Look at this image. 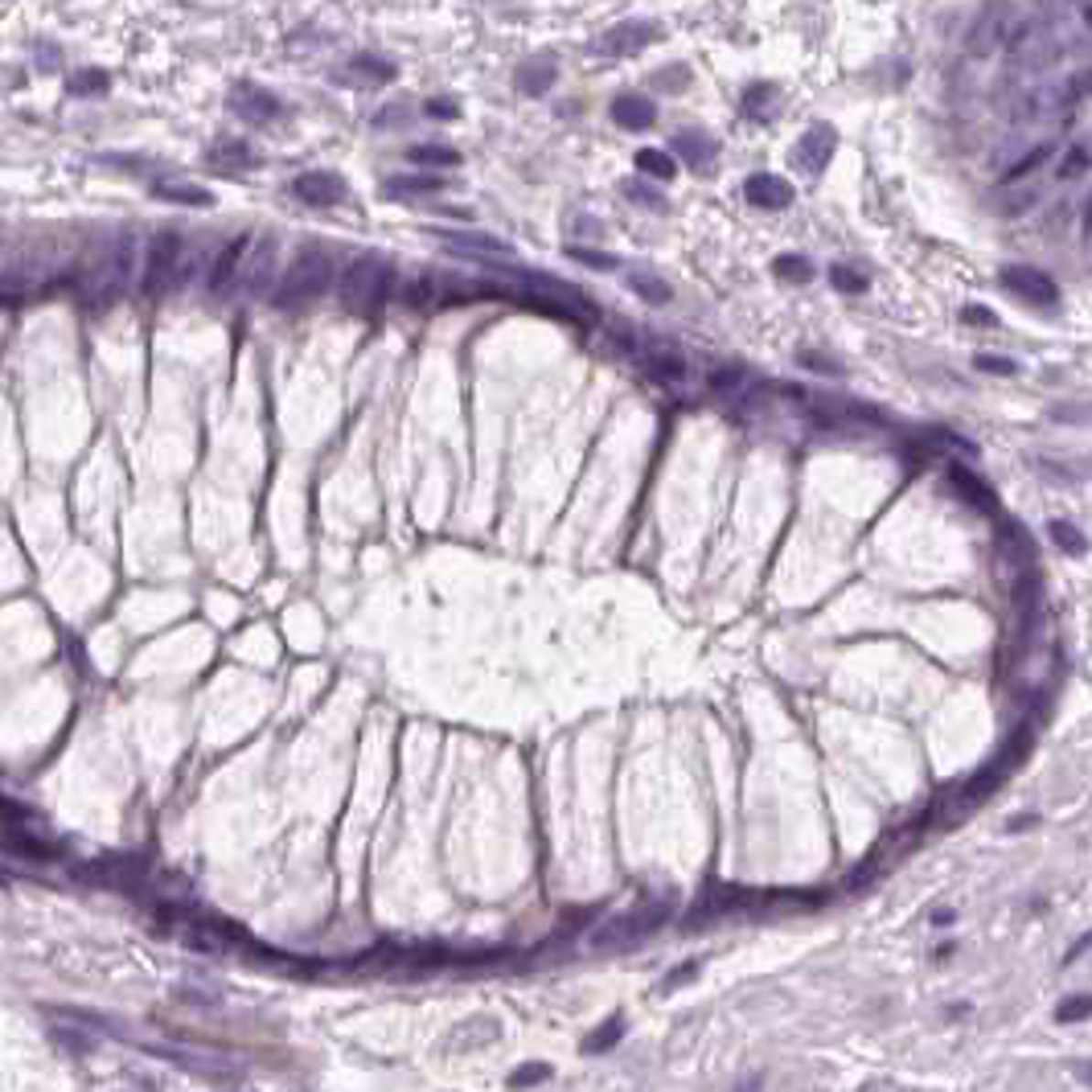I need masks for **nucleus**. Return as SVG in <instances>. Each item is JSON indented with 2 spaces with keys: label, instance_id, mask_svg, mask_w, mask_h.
<instances>
[{
  "label": "nucleus",
  "instance_id": "nucleus-1",
  "mask_svg": "<svg viewBox=\"0 0 1092 1092\" xmlns=\"http://www.w3.org/2000/svg\"><path fill=\"white\" fill-rule=\"evenodd\" d=\"M329 276H333V264H329L325 251H317V247L300 251V255L292 259V267H287V276L279 279L276 304L279 308H296V304L317 300V296L329 287Z\"/></svg>",
  "mask_w": 1092,
  "mask_h": 1092
},
{
  "label": "nucleus",
  "instance_id": "nucleus-2",
  "mask_svg": "<svg viewBox=\"0 0 1092 1092\" xmlns=\"http://www.w3.org/2000/svg\"><path fill=\"white\" fill-rule=\"evenodd\" d=\"M386 284H391V264H386L383 255H374V251H366V255L350 259V267L341 272V287H337V296H341L350 308L370 312V308H378Z\"/></svg>",
  "mask_w": 1092,
  "mask_h": 1092
},
{
  "label": "nucleus",
  "instance_id": "nucleus-3",
  "mask_svg": "<svg viewBox=\"0 0 1092 1092\" xmlns=\"http://www.w3.org/2000/svg\"><path fill=\"white\" fill-rule=\"evenodd\" d=\"M665 920H670V903H654V908L612 916L604 928H596V933H591V949H629V945L645 941L649 933H657Z\"/></svg>",
  "mask_w": 1092,
  "mask_h": 1092
},
{
  "label": "nucleus",
  "instance_id": "nucleus-4",
  "mask_svg": "<svg viewBox=\"0 0 1092 1092\" xmlns=\"http://www.w3.org/2000/svg\"><path fill=\"white\" fill-rule=\"evenodd\" d=\"M144 875V859L140 854H103V859H91L74 867V879L91 887H115V892H132V883H140Z\"/></svg>",
  "mask_w": 1092,
  "mask_h": 1092
},
{
  "label": "nucleus",
  "instance_id": "nucleus-5",
  "mask_svg": "<svg viewBox=\"0 0 1092 1092\" xmlns=\"http://www.w3.org/2000/svg\"><path fill=\"white\" fill-rule=\"evenodd\" d=\"M54 276H58L54 259H46L41 251H25V255L8 259L5 272H0V296H5V300H16V296L41 292Z\"/></svg>",
  "mask_w": 1092,
  "mask_h": 1092
},
{
  "label": "nucleus",
  "instance_id": "nucleus-6",
  "mask_svg": "<svg viewBox=\"0 0 1092 1092\" xmlns=\"http://www.w3.org/2000/svg\"><path fill=\"white\" fill-rule=\"evenodd\" d=\"M177 264H181V239L173 231L152 234L148 255H144V296H160L168 284H177Z\"/></svg>",
  "mask_w": 1092,
  "mask_h": 1092
},
{
  "label": "nucleus",
  "instance_id": "nucleus-7",
  "mask_svg": "<svg viewBox=\"0 0 1092 1092\" xmlns=\"http://www.w3.org/2000/svg\"><path fill=\"white\" fill-rule=\"evenodd\" d=\"M998 279H1002L1006 292L1022 296V300H1031V304H1055V300H1060V287H1055V279L1047 276V272H1039V267H1031V264H1006Z\"/></svg>",
  "mask_w": 1092,
  "mask_h": 1092
},
{
  "label": "nucleus",
  "instance_id": "nucleus-8",
  "mask_svg": "<svg viewBox=\"0 0 1092 1092\" xmlns=\"http://www.w3.org/2000/svg\"><path fill=\"white\" fill-rule=\"evenodd\" d=\"M834 148H838L834 128L814 124L805 136L793 144V168H801V173H821V168L829 165V157H834Z\"/></svg>",
  "mask_w": 1092,
  "mask_h": 1092
},
{
  "label": "nucleus",
  "instance_id": "nucleus-9",
  "mask_svg": "<svg viewBox=\"0 0 1092 1092\" xmlns=\"http://www.w3.org/2000/svg\"><path fill=\"white\" fill-rule=\"evenodd\" d=\"M231 112L243 115L247 124H267L279 115V99L272 91L255 87V82H239V87L231 91Z\"/></svg>",
  "mask_w": 1092,
  "mask_h": 1092
},
{
  "label": "nucleus",
  "instance_id": "nucleus-10",
  "mask_svg": "<svg viewBox=\"0 0 1092 1092\" xmlns=\"http://www.w3.org/2000/svg\"><path fill=\"white\" fill-rule=\"evenodd\" d=\"M292 193L308 206H337L345 198V181L337 173H325V168H312V173H300L292 181Z\"/></svg>",
  "mask_w": 1092,
  "mask_h": 1092
},
{
  "label": "nucleus",
  "instance_id": "nucleus-11",
  "mask_svg": "<svg viewBox=\"0 0 1092 1092\" xmlns=\"http://www.w3.org/2000/svg\"><path fill=\"white\" fill-rule=\"evenodd\" d=\"M649 41H657V25L624 21V25H616V29H608L604 38H600V49H604L608 58H629V54H637V49H645Z\"/></svg>",
  "mask_w": 1092,
  "mask_h": 1092
},
{
  "label": "nucleus",
  "instance_id": "nucleus-12",
  "mask_svg": "<svg viewBox=\"0 0 1092 1092\" xmlns=\"http://www.w3.org/2000/svg\"><path fill=\"white\" fill-rule=\"evenodd\" d=\"M1011 38H1014V25H1006V8H986L981 21L973 25V33H969V54L986 58V54H994L998 46H1006Z\"/></svg>",
  "mask_w": 1092,
  "mask_h": 1092
},
{
  "label": "nucleus",
  "instance_id": "nucleus-13",
  "mask_svg": "<svg viewBox=\"0 0 1092 1092\" xmlns=\"http://www.w3.org/2000/svg\"><path fill=\"white\" fill-rule=\"evenodd\" d=\"M444 247L460 251V255H514V247L505 239H497V234H485V231H431Z\"/></svg>",
  "mask_w": 1092,
  "mask_h": 1092
},
{
  "label": "nucleus",
  "instance_id": "nucleus-14",
  "mask_svg": "<svg viewBox=\"0 0 1092 1092\" xmlns=\"http://www.w3.org/2000/svg\"><path fill=\"white\" fill-rule=\"evenodd\" d=\"M743 198H748L751 206H760V210H784L793 201V185L784 181V177L756 173V177L743 181Z\"/></svg>",
  "mask_w": 1092,
  "mask_h": 1092
},
{
  "label": "nucleus",
  "instance_id": "nucleus-15",
  "mask_svg": "<svg viewBox=\"0 0 1092 1092\" xmlns=\"http://www.w3.org/2000/svg\"><path fill=\"white\" fill-rule=\"evenodd\" d=\"M0 850L16 854V859H29V862H54V859H62V846H58V842L21 834V829H5V834H0Z\"/></svg>",
  "mask_w": 1092,
  "mask_h": 1092
},
{
  "label": "nucleus",
  "instance_id": "nucleus-16",
  "mask_svg": "<svg viewBox=\"0 0 1092 1092\" xmlns=\"http://www.w3.org/2000/svg\"><path fill=\"white\" fill-rule=\"evenodd\" d=\"M251 251V239L243 234V239H231L222 251L214 255V267H210V292H226L231 287V279L243 272V259H247Z\"/></svg>",
  "mask_w": 1092,
  "mask_h": 1092
},
{
  "label": "nucleus",
  "instance_id": "nucleus-17",
  "mask_svg": "<svg viewBox=\"0 0 1092 1092\" xmlns=\"http://www.w3.org/2000/svg\"><path fill=\"white\" fill-rule=\"evenodd\" d=\"M670 152L702 168V165H710V160L719 157V140H715V136H707L702 128H686V132H678V136L670 140Z\"/></svg>",
  "mask_w": 1092,
  "mask_h": 1092
},
{
  "label": "nucleus",
  "instance_id": "nucleus-18",
  "mask_svg": "<svg viewBox=\"0 0 1092 1092\" xmlns=\"http://www.w3.org/2000/svg\"><path fill=\"white\" fill-rule=\"evenodd\" d=\"M949 485L957 489V497H965L969 505H978V510H998V497L989 493V485L981 477H973L965 464H949Z\"/></svg>",
  "mask_w": 1092,
  "mask_h": 1092
},
{
  "label": "nucleus",
  "instance_id": "nucleus-19",
  "mask_svg": "<svg viewBox=\"0 0 1092 1092\" xmlns=\"http://www.w3.org/2000/svg\"><path fill=\"white\" fill-rule=\"evenodd\" d=\"M612 120L621 124V128H629V132H645V128H654L657 107L649 103L645 95H621L612 103Z\"/></svg>",
  "mask_w": 1092,
  "mask_h": 1092
},
{
  "label": "nucleus",
  "instance_id": "nucleus-20",
  "mask_svg": "<svg viewBox=\"0 0 1092 1092\" xmlns=\"http://www.w3.org/2000/svg\"><path fill=\"white\" fill-rule=\"evenodd\" d=\"M776 112H781V87L776 82H751L743 91V115L748 120H768Z\"/></svg>",
  "mask_w": 1092,
  "mask_h": 1092
},
{
  "label": "nucleus",
  "instance_id": "nucleus-21",
  "mask_svg": "<svg viewBox=\"0 0 1092 1092\" xmlns=\"http://www.w3.org/2000/svg\"><path fill=\"white\" fill-rule=\"evenodd\" d=\"M514 82H518V91H522V95H546V91L555 87V66H550L546 58H543V62H538V58H535V62H526V66H522V70H518V79H514Z\"/></svg>",
  "mask_w": 1092,
  "mask_h": 1092
},
{
  "label": "nucleus",
  "instance_id": "nucleus-22",
  "mask_svg": "<svg viewBox=\"0 0 1092 1092\" xmlns=\"http://www.w3.org/2000/svg\"><path fill=\"white\" fill-rule=\"evenodd\" d=\"M641 366H645V374L654 378V383H665V386L686 383V362L674 358V353H654V358H645Z\"/></svg>",
  "mask_w": 1092,
  "mask_h": 1092
},
{
  "label": "nucleus",
  "instance_id": "nucleus-23",
  "mask_svg": "<svg viewBox=\"0 0 1092 1092\" xmlns=\"http://www.w3.org/2000/svg\"><path fill=\"white\" fill-rule=\"evenodd\" d=\"M629 284H632V292L641 296L645 304H670V284L665 279H657L654 272H645V267H637V272H629Z\"/></svg>",
  "mask_w": 1092,
  "mask_h": 1092
},
{
  "label": "nucleus",
  "instance_id": "nucleus-24",
  "mask_svg": "<svg viewBox=\"0 0 1092 1092\" xmlns=\"http://www.w3.org/2000/svg\"><path fill=\"white\" fill-rule=\"evenodd\" d=\"M624 1039V1019L621 1014H612V1019L604 1022V1027H596L588 1039H583V1055H600V1052H612L616 1043Z\"/></svg>",
  "mask_w": 1092,
  "mask_h": 1092
},
{
  "label": "nucleus",
  "instance_id": "nucleus-25",
  "mask_svg": "<svg viewBox=\"0 0 1092 1092\" xmlns=\"http://www.w3.org/2000/svg\"><path fill=\"white\" fill-rule=\"evenodd\" d=\"M152 193H157L160 201H181V206H214V193L201 189V185H168V181H160Z\"/></svg>",
  "mask_w": 1092,
  "mask_h": 1092
},
{
  "label": "nucleus",
  "instance_id": "nucleus-26",
  "mask_svg": "<svg viewBox=\"0 0 1092 1092\" xmlns=\"http://www.w3.org/2000/svg\"><path fill=\"white\" fill-rule=\"evenodd\" d=\"M407 157L415 160V165H427V168H456L460 165V152L444 148V144H415Z\"/></svg>",
  "mask_w": 1092,
  "mask_h": 1092
},
{
  "label": "nucleus",
  "instance_id": "nucleus-27",
  "mask_svg": "<svg viewBox=\"0 0 1092 1092\" xmlns=\"http://www.w3.org/2000/svg\"><path fill=\"white\" fill-rule=\"evenodd\" d=\"M439 189H444L439 177H391V181H386L391 198H415V193H439Z\"/></svg>",
  "mask_w": 1092,
  "mask_h": 1092
},
{
  "label": "nucleus",
  "instance_id": "nucleus-28",
  "mask_svg": "<svg viewBox=\"0 0 1092 1092\" xmlns=\"http://www.w3.org/2000/svg\"><path fill=\"white\" fill-rule=\"evenodd\" d=\"M350 74L362 82H391L395 79V66L383 62V58H370V54H358L350 62Z\"/></svg>",
  "mask_w": 1092,
  "mask_h": 1092
},
{
  "label": "nucleus",
  "instance_id": "nucleus-29",
  "mask_svg": "<svg viewBox=\"0 0 1092 1092\" xmlns=\"http://www.w3.org/2000/svg\"><path fill=\"white\" fill-rule=\"evenodd\" d=\"M272 259H276V243L272 239H264L255 255L243 259V264H247V284L251 287H264L267 284V267H272Z\"/></svg>",
  "mask_w": 1092,
  "mask_h": 1092
},
{
  "label": "nucleus",
  "instance_id": "nucleus-30",
  "mask_svg": "<svg viewBox=\"0 0 1092 1092\" xmlns=\"http://www.w3.org/2000/svg\"><path fill=\"white\" fill-rule=\"evenodd\" d=\"M637 168L649 177H662V181H670L674 173H678V165L670 160V152H657V148H645L637 152Z\"/></svg>",
  "mask_w": 1092,
  "mask_h": 1092
},
{
  "label": "nucleus",
  "instance_id": "nucleus-31",
  "mask_svg": "<svg viewBox=\"0 0 1092 1092\" xmlns=\"http://www.w3.org/2000/svg\"><path fill=\"white\" fill-rule=\"evenodd\" d=\"M49 1039H54L62 1052H70V1055H91V1052H95V1039L79 1035L74 1027H54V1031H49Z\"/></svg>",
  "mask_w": 1092,
  "mask_h": 1092
},
{
  "label": "nucleus",
  "instance_id": "nucleus-32",
  "mask_svg": "<svg viewBox=\"0 0 1092 1092\" xmlns=\"http://www.w3.org/2000/svg\"><path fill=\"white\" fill-rule=\"evenodd\" d=\"M773 272L781 279H793V284H809V279H814V267H809L801 255H781L773 264Z\"/></svg>",
  "mask_w": 1092,
  "mask_h": 1092
},
{
  "label": "nucleus",
  "instance_id": "nucleus-33",
  "mask_svg": "<svg viewBox=\"0 0 1092 1092\" xmlns=\"http://www.w3.org/2000/svg\"><path fill=\"white\" fill-rule=\"evenodd\" d=\"M66 87H70V95H79V99L99 95V91H107V74L103 70H79Z\"/></svg>",
  "mask_w": 1092,
  "mask_h": 1092
},
{
  "label": "nucleus",
  "instance_id": "nucleus-34",
  "mask_svg": "<svg viewBox=\"0 0 1092 1092\" xmlns=\"http://www.w3.org/2000/svg\"><path fill=\"white\" fill-rule=\"evenodd\" d=\"M1052 538H1055V546H1064L1068 555H1085V535H1080L1072 522H1064V518H1055L1052 522Z\"/></svg>",
  "mask_w": 1092,
  "mask_h": 1092
},
{
  "label": "nucleus",
  "instance_id": "nucleus-35",
  "mask_svg": "<svg viewBox=\"0 0 1092 1092\" xmlns=\"http://www.w3.org/2000/svg\"><path fill=\"white\" fill-rule=\"evenodd\" d=\"M624 193H629V201H637V206H645V210H657V214L665 210V198L645 181H624Z\"/></svg>",
  "mask_w": 1092,
  "mask_h": 1092
},
{
  "label": "nucleus",
  "instance_id": "nucleus-36",
  "mask_svg": "<svg viewBox=\"0 0 1092 1092\" xmlns=\"http://www.w3.org/2000/svg\"><path fill=\"white\" fill-rule=\"evenodd\" d=\"M829 284L842 287V292H850V296L867 292V276H859L854 267H846V264H834V267H829Z\"/></svg>",
  "mask_w": 1092,
  "mask_h": 1092
},
{
  "label": "nucleus",
  "instance_id": "nucleus-37",
  "mask_svg": "<svg viewBox=\"0 0 1092 1092\" xmlns=\"http://www.w3.org/2000/svg\"><path fill=\"white\" fill-rule=\"evenodd\" d=\"M1088 994H1072L1055 1006V1022H1085L1088 1019Z\"/></svg>",
  "mask_w": 1092,
  "mask_h": 1092
},
{
  "label": "nucleus",
  "instance_id": "nucleus-38",
  "mask_svg": "<svg viewBox=\"0 0 1092 1092\" xmlns=\"http://www.w3.org/2000/svg\"><path fill=\"white\" fill-rule=\"evenodd\" d=\"M214 160L218 165H226V160H231V165H255V152H251L243 140H231V144H218Z\"/></svg>",
  "mask_w": 1092,
  "mask_h": 1092
},
{
  "label": "nucleus",
  "instance_id": "nucleus-39",
  "mask_svg": "<svg viewBox=\"0 0 1092 1092\" xmlns=\"http://www.w3.org/2000/svg\"><path fill=\"white\" fill-rule=\"evenodd\" d=\"M1047 157H1052V144H1039V148H1035V152H1027V157H1022V160H1019V165H1014V168H1011V173H1006V177H1011V181H1019V177H1027V173H1035V168H1039V165H1043V160H1047Z\"/></svg>",
  "mask_w": 1092,
  "mask_h": 1092
},
{
  "label": "nucleus",
  "instance_id": "nucleus-40",
  "mask_svg": "<svg viewBox=\"0 0 1092 1092\" xmlns=\"http://www.w3.org/2000/svg\"><path fill=\"white\" fill-rule=\"evenodd\" d=\"M567 255L579 259V264H588V267H600V272H612V267H616L612 255H604V251H591V247H567Z\"/></svg>",
  "mask_w": 1092,
  "mask_h": 1092
},
{
  "label": "nucleus",
  "instance_id": "nucleus-41",
  "mask_svg": "<svg viewBox=\"0 0 1092 1092\" xmlns=\"http://www.w3.org/2000/svg\"><path fill=\"white\" fill-rule=\"evenodd\" d=\"M546 1076H550V1064H522V1068L510 1076V1088L538 1085V1080H546Z\"/></svg>",
  "mask_w": 1092,
  "mask_h": 1092
},
{
  "label": "nucleus",
  "instance_id": "nucleus-42",
  "mask_svg": "<svg viewBox=\"0 0 1092 1092\" xmlns=\"http://www.w3.org/2000/svg\"><path fill=\"white\" fill-rule=\"evenodd\" d=\"M1039 201V193L1035 189H1014V198H1002L998 201V210L1002 214H1022V210H1031Z\"/></svg>",
  "mask_w": 1092,
  "mask_h": 1092
},
{
  "label": "nucleus",
  "instance_id": "nucleus-43",
  "mask_svg": "<svg viewBox=\"0 0 1092 1092\" xmlns=\"http://www.w3.org/2000/svg\"><path fill=\"white\" fill-rule=\"evenodd\" d=\"M1080 173H1088V148H1072L1068 157H1064V165H1060L1064 181H1072V177H1080Z\"/></svg>",
  "mask_w": 1092,
  "mask_h": 1092
},
{
  "label": "nucleus",
  "instance_id": "nucleus-44",
  "mask_svg": "<svg viewBox=\"0 0 1092 1092\" xmlns=\"http://www.w3.org/2000/svg\"><path fill=\"white\" fill-rule=\"evenodd\" d=\"M797 362H801V366H805V370H817V374H842V366H838V362L821 358V353H814V350L797 353Z\"/></svg>",
  "mask_w": 1092,
  "mask_h": 1092
},
{
  "label": "nucleus",
  "instance_id": "nucleus-45",
  "mask_svg": "<svg viewBox=\"0 0 1092 1092\" xmlns=\"http://www.w3.org/2000/svg\"><path fill=\"white\" fill-rule=\"evenodd\" d=\"M961 320H973L978 329H994L998 325V317L989 308H981V304H965L961 308Z\"/></svg>",
  "mask_w": 1092,
  "mask_h": 1092
},
{
  "label": "nucleus",
  "instance_id": "nucleus-46",
  "mask_svg": "<svg viewBox=\"0 0 1092 1092\" xmlns=\"http://www.w3.org/2000/svg\"><path fill=\"white\" fill-rule=\"evenodd\" d=\"M978 370H989V374H1014V362L998 358V353H978Z\"/></svg>",
  "mask_w": 1092,
  "mask_h": 1092
},
{
  "label": "nucleus",
  "instance_id": "nucleus-47",
  "mask_svg": "<svg viewBox=\"0 0 1092 1092\" xmlns=\"http://www.w3.org/2000/svg\"><path fill=\"white\" fill-rule=\"evenodd\" d=\"M694 973H698V961H686V965H678L674 973H665V981H662V989H678L682 981H690Z\"/></svg>",
  "mask_w": 1092,
  "mask_h": 1092
},
{
  "label": "nucleus",
  "instance_id": "nucleus-48",
  "mask_svg": "<svg viewBox=\"0 0 1092 1092\" xmlns=\"http://www.w3.org/2000/svg\"><path fill=\"white\" fill-rule=\"evenodd\" d=\"M25 817H29V809L16 805V801H8V797H0V821H25Z\"/></svg>",
  "mask_w": 1092,
  "mask_h": 1092
},
{
  "label": "nucleus",
  "instance_id": "nucleus-49",
  "mask_svg": "<svg viewBox=\"0 0 1092 1092\" xmlns=\"http://www.w3.org/2000/svg\"><path fill=\"white\" fill-rule=\"evenodd\" d=\"M735 383H740V370H735V366H731V370H719V374H710V386H715V391H727V386H735Z\"/></svg>",
  "mask_w": 1092,
  "mask_h": 1092
},
{
  "label": "nucleus",
  "instance_id": "nucleus-50",
  "mask_svg": "<svg viewBox=\"0 0 1092 1092\" xmlns=\"http://www.w3.org/2000/svg\"><path fill=\"white\" fill-rule=\"evenodd\" d=\"M427 112H431V115H444V120H452L456 107H452V103H439V99H436V103H427Z\"/></svg>",
  "mask_w": 1092,
  "mask_h": 1092
},
{
  "label": "nucleus",
  "instance_id": "nucleus-51",
  "mask_svg": "<svg viewBox=\"0 0 1092 1092\" xmlns=\"http://www.w3.org/2000/svg\"><path fill=\"white\" fill-rule=\"evenodd\" d=\"M953 920H957V916H953V912H949V908H941V912H933V924H936V928H949V924H953Z\"/></svg>",
  "mask_w": 1092,
  "mask_h": 1092
},
{
  "label": "nucleus",
  "instance_id": "nucleus-52",
  "mask_svg": "<svg viewBox=\"0 0 1092 1092\" xmlns=\"http://www.w3.org/2000/svg\"><path fill=\"white\" fill-rule=\"evenodd\" d=\"M735 1092H764V1076H751V1080H743L740 1088Z\"/></svg>",
  "mask_w": 1092,
  "mask_h": 1092
}]
</instances>
